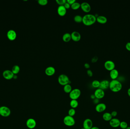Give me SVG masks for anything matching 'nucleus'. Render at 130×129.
I'll return each instance as SVG.
<instances>
[{"label":"nucleus","instance_id":"20","mask_svg":"<svg viewBox=\"0 0 130 129\" xmlns=\"http://www.w3.org/2000/svg\"><path fill=\"white\" fill-rule=\"evenodd\" d=\"M110 76L112 80H116L119 76V72L116 69H114L110 71Z\"/></svg>","mask_w":130,"mask_h":129},{"label":"nucleus","instance_id":"10","mask_svg":"<svg viewBox=\"0 0 130 129\" xmlns=\"http://www.w3.org/2000/svg\"><path fill=\"white\" fill-rule=\"evenodd\" d=\"M120 122H121L118 119L113 118L111 120L109 121V124H110V126L112 127L116 128L119 127Z\"/></svg>","mask_w":130,"mask_h":129},{"label":"nucleus","instance_id":"1","mask_svg":"<svg viewBox=\"0 0 130 129\" xmlns=\"http://www.w3.org/2000/svg\"><path fill=\"white\" fill-rule=\"evenodd\" d=\"M96 21V17L92 14H86L83 17L82 22L85 26H91Z\"/></svg>","mask_w":130,"mask_h":129},{"label":"nucleus","instance_id":"15","mask_svg":"<svg viewBox=\"0 0 130 129\" xmlns=\"http://www.w3.org/2000/svg\"><path fill=\"white\" fill-rule=\"evenodd\" d=\"M71 39L75 42H78L81 39V34L77 31L72 32L71 34Z\"/></svg>","mask_w":130,"mask_h":129},{"label":"nucleus","instance_id":"7","mask_svg":"<svg viewBox=\"0 0 130 129\" xmlns=\"http://www.w3.org/2000/svg\"><path fill=\"white\" fill-rule=\"evenodd\" d=\"M104 67L107 71H110L115 69V64L113 61L112 60H107L104 63Z\"/></svg>","mask_w":130,"mask_h":129},{"label":"nucleus","instance_id":"13","mask_svg":"<svg viewBox=\"0 0 130 129\" xmlns=\"http://www.w3.org/2000/svg\"><path fill=\"white\" fill-rule=\"evenodd\" d=\"M83 128L85 129H90L93 127V122L90 119H86L83 123Z\"/></svg>","mask_w":130,"mask_h":129},{"label":"nucleus","instance_id":"25","mask_svg":"<svg viewBox=\"0 0 130 129\" xmlns=\"http://www.w3.org/2000/svg\"><path fill=\"white\" fill-rule=\"evenodd\" d=\"M70 105L72 108L75 109L77 108L79 106V102L77 100H72L70 103Z\"/></svg>","mask_w":130,"mask_h":129},{"label":"nucleus","instance_id":"17","mask_svg":"<svg viewBox=\"0 0 130 129\" xmlns=\"http://www.w3.org/2000/svg\"><path fill=\"white\" fill-rule=\"evenodd\" d=\"M109 85L110 82L108 81L107 80H103L100 82V85L99 88L104 91L109 88Z\"/></svg>","mask_w":130,"mask_h":129},{"label":"nucleus","instance_id":"23","mask_svg":"<svg viewBox=\"0 0 130 129\" xmlns=\"http://www.w3.org/2000/svg\"><path fill=\"white\" fill-rule=\"evenodd\" d=\"M71 34L68 33H66L64 34L62 36V40L64 42H68L71 40Z\"/></svg>","mask_w":130,"mask_h":129},{"label":"nucleus","instance_id":"2","mask_svg":"<svg viewBox=\"0 0 130 129\" xmlns=\"http://www.w3.org/2000/svg\"><path fill=\"white\" fill-rule=\"evenodd\" d=\"M122 84L118 80H112L110 82L109 88L110 90L113 93H118L122 89Z\"/></svg>","mask_w":130,"mask_h":129},{"label":"nucleus","instance_id":"44","mask_svg":"<svg viewBox=\"0 0 130 129\" xmlns=\"http://www.w3.org/2000/svg\"><path fill=\"white\" fill-rule=\"evenodd\" d=\"M90 129H100L99 128L96 127V126H93Z\"/></svg>","mask_w":130,"mask_h":129},{"label":"nucleus","instance_id":"34","mask_svg":"<svg viewBox=\"0 0 130 129\" xmlns=\"http://www.w3.org/2000/svg\"><path fill=\"white\" fill-rule=\"evenodd\" d=\"M87 73L88 76L90 77H92L93 76V72L91 70H88L87 71Z\"/></svg>","mask_w":130,"mask_h":129},{"label":"nucleus","instance_id":"30","mask_svg":"<svg viewBox=\"0 0 130 129\" xmlns=\"http://www.w3.org/2000/svg\"><path fill=\"white\" fill-rule=\"evenodd\" d=\"M128 126V124L126 122L122 121L120 122L119 127L122 129H125Z\"/></svg>","mask_w":130,"mask_h":129},{"label":"nucleus","instance_id":"35","mask_svg":"<svg viewBox=\"0 0 130 129\" xmlns=\"http://www.w3.org/2000/svg\"><path fill=\"white\" fill-rule=\"evenodd\" d=\"M111 114L113 118V117L114 118V117H116L118 113L116 111H114L111 113Z\"/></svg>","mask_w":130,"mask_h":129},{"label":"nucleus","instance_id":"11","mask_svg":"<svg viewBox=\"0 0 130 129\" xmlns=\"http://www.w3.org/2000/svg\"><path fill=\"white\" fill-rule=\"evenodd\" d=\"M81 8L83 11L88 13L91 10V6L90 4L87 2H83L81 4Z\"/></svg>","mask_w":130,"mask_h":129},{"label":"nucleus","instance_id":"46","mask_svg":"<svg viewBox=\"0 0 130 129\" xmlns=\"http://www.w3.org/2000/svg\"><path fill=\"white\" fill-rule=\"evenodd\" d=\"M85 129V128H81V129Z\"/></svg>","mask_w":130,"mask_h":129},{"label":"nucleus","instance_id":"24","mask_svg":"<svg viewBox=\"0 0 130 129\" xmlns=\"http://www.w3.org/2000/svg\"><path fill=\"white\" fill-rule=\"evenodd\" d=\"M64 92L66 93H69L72 91V87L70 84H67L64 86Z\"/></svg>","mask_w":130,"mask_h":129},{"label":"nucleus","instance_id":"41","mask_svg":"<svg viewBox=\"0 0 130 129\" xmlns=\"http://www.w3.org/2000/svg\"><path fill=\"white\" fill-rule=\"evenodd\" d=\"M84 66L85 67V68L87 69H89L90 67V64L88 63H85V64H84Z\"/></svg>","mask_w":130,"mask_h":129},{"label":"nucleus","instance_id":"3","mask_svg":"<svg viewBox=\"0 0 130 129\" xmlns=\"http://www.w3.org/2000/svg\"><path fill=\"white\" fill-rule=\"evenodd\" d=\"M58 82L60 85L64 86L66 84H70V81L67 75L65 74H61L58 77Z\"/></svg>","mask_w":130,"mask_h":129},{"label":"nucleus","instance_id":"43","mask_svg":"<svg viewBox=\"0 0 130 129\" xmlns=\"http://www.w3.org/2000/svg\"><path fill=\"white\" fill-rule=\"evenodd\" d=\"M127 94L128 95V96H129V97H130V88H129V89H128L127 90Z\"/></svg>","mask_w":130,"mask_h":129},{"label":"nucleus","instance_id":"14","mask_svg":"<svg viewBox=\"0 0 130 129\" xmlns=\"http://www.w3.org/2000/svg\"><path fill=\"white\" fill-rule=\"evenodd\" d=\"M107 108V106L105 104L103 103H99L96 105L95 109L97 112L99 113L104 112Z\"/></svg>","mask_w":130,"mask_h":129},{"label":"nucleus","instance_id":"16","mask_svg":"<svg viewBox=\"0 0 130 129\" xmlns=\"http://www.w3.org/2000/svg\"><path fill=\"white\" fill-rule=\"evenodd\" d=\"M17 33L15 30H10L7 33V36L8 39L11 41H13L17 37Z\"/></svg>","mask_w":130,"mask_h":129},{"label":"nucleus","instance_id":"12","mask_svg":"<svg viewBox=\"0 0 130 129\" xmlns=\"http://www.w3.org/2000/svg\"><path fill=\"white\" fill-rule=\"evenodd\" d=\"M14 75V73H13L12 71L10 70H6L3 72V77L6 80H10L13 78Z\"/></svg>","mask_w":130,"mask_h":129},{"label":"nucleus","instance_id":"40","mask_svg":"<svg viewBox=\"0 0 130 129\" xmlns=\"http://www.w3.org/2000/svg\"><path fill=\"white\" fill-rule=\"evenodd\" d=\"M99 99L96 98L94 100H93V103H94L95 104H96V105L98 104H99Z\"/></svg>","mask_w":130,"mask_h":129},{"label":"nucleus","instance_id":"28","mask_svg":"<svg viewBox=\"0 0 130 129\" xmlns=\"http://www.w3.org/2000/svg\"><path fill=\"white\" fill-rule=\"evenodd\" d=\"M74 21L77 23H81L83 21V17L79 15H77L74 16Z\"/></svg>","mask_w":130,"mask_h":129},{"label":"nucleus","instance_id":"22","mask_svg":"<svg viewBox=\"0 0 130 129\" xmlns=\"http://www.w3.org/2000/svg\"><path fill=\"white\" fill-rule=\"evenodd\" d=\"M103 119V120H104L105 121H110L111 120V119L113 118L112 117V115L110 113H104L103 114L102 116Z\"/></svg>","mask_w":130,"mask_h":129},{"label":"nucleus","instance_id":"27","mask_svg":"<svg viewBox=\"0 0 130 129\" xmlns=\"http://www.w3.org/2000/svg\"><path fill=\"white\" fill-rule=\"evenodd\" d=\"M11 71L13 73H14V75L18 73L20 71V67L19 66L17 65H14L12 67Z\"/></svg>","mask_w":130,"mask_h":129},{"label":"nucleus","instance_id":"21","mask_svg":"<svg viewBox=\"0 0 130 129\" xmlns=\"http://www.w3.org/2000/svg\"><path fill=\"white\" fill-rule=\"evenodd\" d=\"M96 21L100 24H105L107 22V19L104 16H99L96 17Z\"/></svg>","mask_w":130,"mask_h":129},{"label":"nucleus","instance_id":"45","mask_svg":"<svg viewBox=\"0 0 130 129\" xmlns=\"http://www.w3.org/2000/svg\"><path fill=\"white\" fill-rule=\"evenodd\" d=\"M125 129H130V127L129 126H128L127 128Z\"/></svg>","mask_w":130,"mask_h":129},{"label":"nucleus","instance_id":"31","mask_svg":"<svg viewBox=\"0 0 130 129\" xmlns=\"http://www.w3.org/2000/svg\"><path fill=\"white\" fill-rule=\"evenodd\" d=\"M76 114V111L75 109L71 108L69 109L68 111V115L70 116L73 117Z\"/></svg>","mask_w":130,"mask_h":129},{"label":"nucleus","instance_id":"29","mask_svg":"<svg viewBox=\"0 0 130 129\" xmlns=\"http://www.w3.org/2000/svg\"><path fill=\"white\" fill-rule=\"evenodd\" d=\"M100 85V82L97 80L93 81L92 83V86L93 88H99Z\"/></svg>","mask_w":130,"mask_h":129},{"label":"nucleus","instance_id":"37","mask_svg":"<svg viewBox=\"0 0 130 129\" xmlns=\"http://www.w3.org/2000/svg\"><path fill=\"white\" fill-rule=\"evenodd\" d=\"M64 6L66 9H69V8H70V7H71V5L70 4H69L67 2L66 3H65Z\"/></svg>","mask_w":130,"mask_h":129},{"label":"nucleus","instance_id":"8","mask_svg":"<svg viewBox=\"0 0 130 129\" xmlns=\"http://www.w3.org/2000/svg\"><path fill=\"white\" fill-rule=\"evenodd\" d=\"M94 95L96 98L100 100L104 97L105 93L104 90L99 88L95 91Z\"/></svg>","mask_w":130,"mask_h":129},{"label":"nucleus","instance_id":"9","mask_svg":"<svg viewBox=\"0 0 130 129\" xmlns=\"http://www.w3.org/2000/svg\"><path fill=\"white\" fill-rule=\"evenodd\" d=\"M26 124L28 128H29V129H32L36 127L37 123L35 119L32 118H29L26 121Z\"/></svg>","mask_w":130,"mask_h":129},{"label":"nucleus","instance_id":"38","mask_svg":"<svg viewBox=\"0 0 130 129\" xmlns=\"http://www.w3.org/2000/svg\"><path fill=\"white\" fill-rule=\"evenodd\" d=\"M125 48L127 50L130 51V42H127L125 45Z\"/></svg>","mask_w":130,"mask_h":129},{"label":"nucleus","instance_id":"18","mask_svg":"<svg viewBox=\"0 0 130 129\" xmlns=\"http://www.w3.org/2000/svg\"><path fill=\"white\" fill-rule=\"evenodd\" d=\"M57 13L61 16H64L67 13V9L64 5H59L57 10Z\"/></svg>","mask_w":130,"mask_h":129},{"label":"nucleus","instance_id":"19","mask_svg":"<svg viewBox=\"0 0 130 129\" xmlns=\"http://www.w3.org/2000/svg\"><path fill=\"white\" fill-rule=\"evenodd\" d=\"M56 70L55 68L52 66H49L47 67L45 70V73L47 76H53L55 74Z\"/></svg>","mask_w":130,"mask_h":129},{"label":"nucleus","instance_id":"32","mask_svg":"<svg viewBox=\"0 0 130 129\" xmlns=\"http://www.w3.org/2000/svg\"><path fill=\"white\" fill-rule=\"evenodd\" d=\"M38 3L41 5H46L48 3V1L47 0H39Z\"/></svg>","mask_w":130,"mask_h":129},{"label":"nucleus","instance_id":"42","mask_svg":"<svg viewBox=\"0 0 130 129\" xmlns=\"http://www.w3.org/2000/svg\"><path fill=\"white\" fill-rule=\"evenodd\" d=\"M90 98L92 99V100H94L96 98L95 97V95H94V94H92L90 95Z\"/></svg>","mask_w":130,"mask_h":129},{"label":"nucleus","instance_id":"33","mask_svg":"<svg viewBox=\"0 0 130 129\" xmlns=\"http://www.w3.org/2000/svg\"><path fill=\"white\" fill-rule=\"evenodd\" d=\"M56 2L59 5H64L65 3H66V0H56Z\"/></svg>","mask_w":130,"mask_h":129},{"label":"nucleus","instance_id":"36","mask_svg":"<svg viewBox=\"0 0 130 129\" xmlns=\"http://www.w3.org/2000/svg\"><path fill=\"white\" fill-rule=\"evenodd\" d=\"M98 60V58L96 56H95L92 58L91 60V62L93 63L96 62Z\"/></svg>","mask_w":130,"mask_h":129},{"label":"nucleus","instance_id":"26","mask_svg":"<svg viewBox=\"0 0 130 129\" xmlns=\"http://www.w3.org/2000/svg\"><path fill=\"white\" fill-rule=\"evenodd\" d=\"M81 4L78 2H75V3L71 5V7L73 10H77L80 7Z\"/></svg>","mask_w":130,"mask_h":129},{"label":"nucleus","instance_id":"4","mask_svg":"<svg viewBox=\"0 0 130 129\" xmlns=\"http://www.w3.org/2000/svg\"><path fill=\"white\" fill-rule=\"evenodd\" d=\"M69 97L71 100H77L80 96L81 92L79 89H72L69 93Z\"/></svg>","mask_w":130,"mask_h":129},{"label":"nucleus","instance_id":"39","mask_svg":"<svg viewBox=\"0 0 130 129\" xmlns=\"http://www.w3.org/2000/svg\"><path fill=\"white\" fill-rule=\"evenodd\" d=\"M76 2L75 0H67V2L68 3L70 4V5H72V4L75 3V2Z\"/></svg>","mask_w":130,"mask_h":129},{"label":"nucleus","instance_id":"6","mask_svg":"<svg viewBox=\"0 0 130 129\" xmlns=\"http://www.w3.org/2000/svg\"><path fill=\"white\" fill-rule=\"evenodd\" d=\"M11 114V111L10 108L6 106L0 107V115L3 117L9 116Z\"/></svg>","mask_w":130,"mask_h":129},{"label":"nucleus","instance_id":"5","mask_svg":"<svg viewBox=\"0 0 130 129\" xmlns=\"http://www.w3.org/2000/svg\"><path fill=\"white\" fill-rule=\"evenodd\" d=\"M64 124L68 126H72L75 124L74 118L73 117L70 116L68 115L65 117L63 120Z\"/></svg>","mask_w":130,"mask_h":129}]
</instances>
